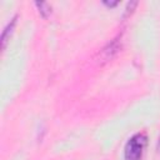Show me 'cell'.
<instances>
[{
	"instance_id": "cell-1",
	"label": "cell",
	"mask_w": 160,
	"mask_h": 160,
	"mask_svg": "<svg viewBox=\"0 0 160 160\" xmlns=\"http://www.w3.org/2000/svg\"><path fill=\"white\" fill-rule=\"evenodd\" d=\"M148 144V138L145 134H135L125 145L124 155L126 160H140Z\"/></svg>"
},
{
	"instance_id": "cell-2",
	"label": "cell",
	"mask_w": 160,
	"mask_h": 160,
	"mask_svg": "<svg viewBox=\"0 0 160 160\" xmlns=\"http://www.w3.org/2000/svg\"><path fill=\"white\" fill-rule=\"evenodd\" d=\"M121 50V35H118L114 38L109 44H106L98 55V62L104 65L109 61H111Z\"/></svg>"
},
{
	"instance_id": "cell-3",
	"label": "cell",
	"mask_w": 160,
	"mask_h": 160,
	"mask_svg": "<svg viewBox=\"0 0 160 160\" xmlns=\"http://www.w3.org/2000/svg\"><path fill=\"white\" fill-rule=\"evenodd\" d=\"M16 22H18V15H15V16L10 20V22L6 25V28L4 29L2 34H1V49H2V50L6 49L8 42H9V40H10V36H11V34H12V31H14V28H15Z\"/></svg>"
},
{
	"instance_id": "cell-4",
	"label": "cell",
	"mask_w": 160,
	"mask_h": 160,
	"mask_svg": "<svg viewBox=\"0 0 160 160\" xmlns=\"http://www.w3.org/2000/svg\"><path fill=\"white\" fill-rule=\"evenodd\" d=\"M35 5H36V8L39 9V14H40L42 18H48V16L51 14V6H50L48 2L36 1Z\"/></svg>"
},
{
	"instance_id": "cell-5",
	"label": "cell",
	"mask_w": 160,
	"mask_h": 160,
	"mask_svg": "<svg viewBox=\"0 0 160 160\" xmlns=\"http://www.w3.org/2000/svg\"><path fill=\"white\" fill-rule=\"evenodd\" d=\"M136 5H138V2H136V1H131V2H129V4H128V6H126V9H125V12H124L122 19L128 18L129 15H131V14H132V11H134V9L136 8Z\"/></svg>"
},
{
	"instance_id": "cell-6",
	"label": "cell",
	"mask_w": 160,
	"mask_h": 160,
	"mask_svg": "<svg viewBox=\"0 0 160 160\" xmlns=\"http://www.w3.org/2000/svg\"><path fill=\"white\" fill-rule=\"evenodd\" d=\"M104 4H105L106 6H109V8H114V6H116L119 2H118V1H115V2H106V1H105Z\"/></svg>"
},
{
	"instance_id": "cell-7",
	"label": "cell",
	"mask_w": 160,
	"mask_h": 160,
	"mask_svg": "<svg viewBox=\"0 0 160 160\" xmlns=\"http://www.w3.org/2000/svg\"><path fill=\"white\" fill-rule=\"evenodd\" d=\"M156 152H158V155L160 156V138H159V141H158V146H156Z\"/></svg>"
}]
</instances>
